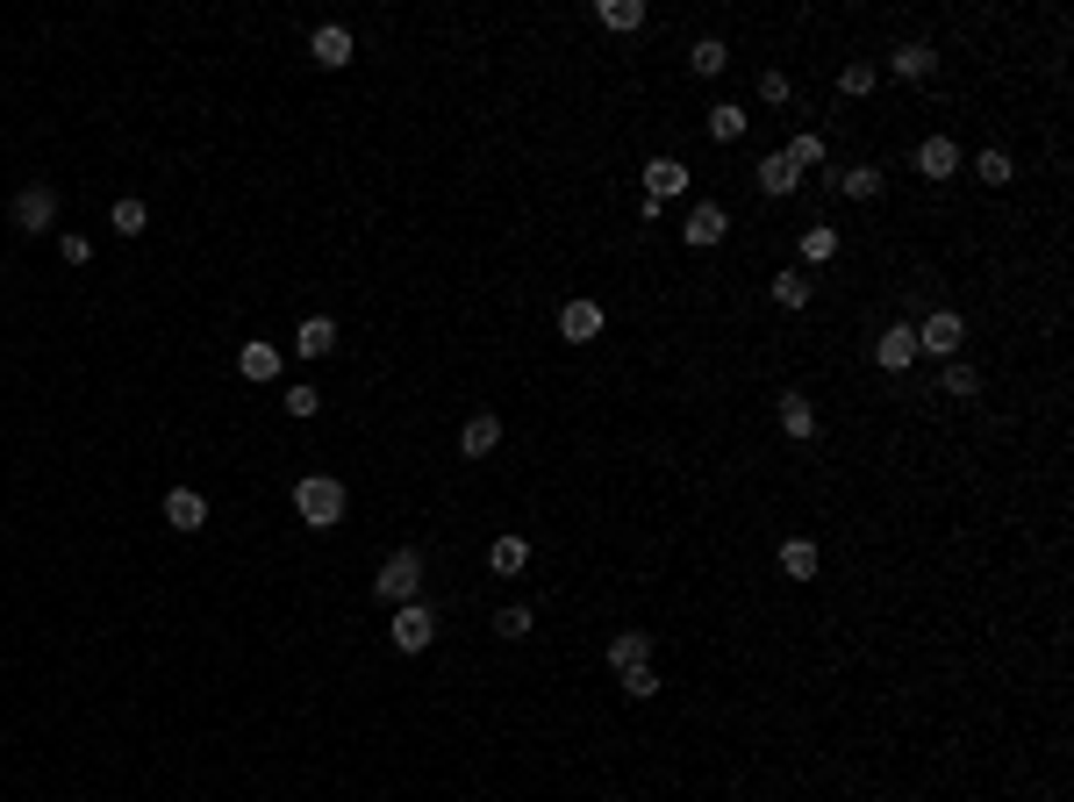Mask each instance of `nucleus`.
Instances as JSON below:
<instances>
[{
	"label": "nucleus",
	"mask_w": 1074,
	"mask_h": 802,
	"mask_svg": "<svg viewBox=\"0 0 1074 802\" xmlns=\"http://www.w3.org/2000/svg\"><path fill=\"white\" fill-rule=\"evenodd\" d=\"M294 517L309 523V531H330V523H344V480H330V473L294 480Z\"/></svg>",
	"instance_id": "f257e3e1"
},
{
	"label": "nucleus",
	"mask_w": 1074,
	"mask_h": 802,
	"mask_svg": "<svg viewBox=\"0 0 1074 802\" xmlns=\"http://www.w3.org/2000/svg\"><path fill=\"white\" fill-rule=\"evenodd\" d=\"M373 595L387 602V610H402V602H423V552H387L380 573H373Z\"/></svg>",
	"instance_id": "f03ea898"
},
{
	"label": "nucleus",
	"mask_w": 1074,
	"mask_h": 802,
	"mask_svg": "<svg viewBox=\"0 0 1074 802\" xmlns=\"http://www.w3.org/2000/svg\"><path fill=\"white\" fill-rule=\"evenodd\" d=\"M967 344V315L960 309H931L925 323H917V358H960Z\"/></svg>",
	"instance_id": "7ed1b4c3"
},
{
	"label": "nucleus",
	"mask_w": 1074,
	"mask_h": 802,
	"mask_svg": "<svg viewBox=\"0 0 1074 802\" xmlns=\"http://www.w3.org/2000/svg\"><path fill=\"white\" fill-rule=\"evenodd\" d=\"M387 638H395V653H430V638H437V610H423V602H402L395 610V624H387Z\"/></svg>",
	"instance_id": "20e7f679"
},
{
	"label": "nucleus",
	"mask_w": 1074,
	"mask_h": 802,
	"mask_svg": "<svg viewBox=\"0 0 1074 802\" xmlns=\"http://www.w3.org/2000/svg\"><path fill=\"white\" fill-rule=\"evenodd\" d=\"M51 222H58V194L43 187V179H29V187L14 194V230H22V237H43Z\"/></svg>",
	"instance_id": "39448f33"
},
{
	"label": "nucleus",
	"mask_w": 1074,
	"mask_h": 802,
	"mask_svg": "<svg viewBox=\"0 0 1074 802\" xmlns=\"http://www.w3.org/2000/svg\"><path fill=\"white\" fill-rule=\"evenodd\" d=\"M774 423H781V437L810 445V437H816V402L803 395V387H781V395H774Z\"/></svg>",
	"instance_id": "423d86ee"
},
{
	"label": "nucleus",
	"mask_w": 1074,
	"mask_h": 802,
	"mask_svg": "<svg viewBox=\"0 0 1074 802\" xmlns=\"http://www.w3.org/2000/svg\"><path fill=\"white\" fill-rule=\"evenodd\" d=\"M680 237H688V251H717L723 237H731V216H723L717 201H695L688 222H680Z\"/></svg>",
	"instance_id": "0eeeda50"
},
{
	"label": "nucleus",
	"mask_w": 1074,
	"mask_h": 802,
	"mask_svg": "<svg viewBox=\"0 0 1074 802\" xmlns=\"http://www.w3.org/2000/svg\"><path fill=\"white\" fill-rule=\"evenodd\" d=\"M638 179H645V194H653V201H674V194H688V158L659 150V158L638 165Z\"/></svg>",
	"instance_id": "6e6552de"
},
{
	"label": "nucleus",
	"mask_w": 1074,
	"mask_h": 802,
	"mask_svg": "<svg viewBox=\"0 0 1074 802\" xmlns=\"http://www.w3.org/2000/svg\"><path fill=\"white\" fill-rule=\"evenodd\" d=\"M874 366H882V373H910L917 366V323H888L882 337H874Z\"/></svg>",
	"instance_id": "1a4fd4ad"
},
{
	"label": "nucleus",
	"mask_w": 1074,
	"mask_h": 802,
	"mask_svg": "<svg viewBox=\"0 0 1074 802\" xmlns=\"http://www.w3.org/2000/svg\"><path fill=\"white\" fill-rule=\"evenodd\" d=\"M309 58H315V65H323V72H344V65H352V58H358L352 29H344V22H323V29H315V37H309Z\"/></svg>",
	"instance_id": "9d476101"
},
{
	"label": "nucleus",
	"mask_w": 1074,
	"mask_h": 802,
	"mask_svg": "<svg viewBox=\"0 0 1074 802\" xmlns=\"http://www.w3.org/2000/svg\"><path fill=\"white\" fill-rule=\"evenodd\" d=\"M917 173H925L931 187H946V179L960 173V144H952V136H925V144H917Z\"/></svg>",
	"instance_id": "9b49d317"
},
{
	"label": "nucleus",
	"mask_w": 1074,
	"mask_h": 802,
	"mask_svg": "<svg viewBox=\"0 0 1074 802\" xmlns=\"http://www.w3.org/2000/svg\"><path fill=\"white\" fill-rule=\"evenodd\" d=\"M602 323H609V315H602L595 301H566V309H559V337H566V344H595Z\"/></svg>",
	"instance_id": "f8f14e48"
},
{
	"label": "nucleus",
	"mask_w": 1074,
	"mask_h": 802,
	"mask_svg": "<svg viewBox=\"0 0 1074 802\" xmlns=\"http://www.w3.org/2000/svg\"><path fill=\"white\" fill-rule=\"evenodd\" d=\"M752 179H760V194H767V201H789V194H803V173H795V165L781 158V150H767V158H760V173H752Z\"/></svg>",
	"instance_id": "ddd939ff"
},
{
	"label": "nucleus",
	"mask_w": 1074,
	"mask_h": 802,
	"mask_svg": "<svg viewBox=\"0 0 1074 802\" xmlns=\"http://www.w3.org/2000/svg\"><path fill=\"white\" fill-rule=\"evenodd\" d=\"M767 294H774V309H789V315H803V309H810V294H816V287L803 280V265H781V272H774V280H767Z\"/></svg>",
	"instance_id": "4468645a"
},
{
	"label": "nucleus",
	"mask_w": 1074,
	"mask_h": 802,
	"mask_svg": "<svg viewBox=\"0 0 1074 802\" xmlns=\"http://www.w3.org/2000/svg\"><path fill=\"white\" fill-rule=\"evenodd\" d=\"M609 667H616V674L653 667V631H616V638H609Z\"/></svg>",
	"instance_id": "2eb2a0df"
},
{
	"label": "nucleus",
	"mask_w": 1074,
	"mask_h": 802,
	"mask_svg": "<svg viewBox=\"0 0 1074 802\" xmlns=\"http://www.w3.org/2000/svg\"><path fill=\"white\" fill-rule=\"evenodd\" d=\"M494 445H502V416H488V408H480V416H466V430H459V451H466V459H488Z\"/></svg>",
	"instance_id": "dca6fc26"
},
{
	"label": "nucleus",
	"mask_w": 1074,
	"mask_h": 802,
	"mask_svg": "<svg viewBox=\"0 0 1074 802\" xmlns=\"http://www.w3.org/2000/svg\"><path fill=\"white\" fill-rule=\"evenodd\" d=\"M165 523H173L179 538H187V531H201V523H208V502H201L194 488H173V494H165Z\"/></svg>",
	"instance_id": "f3484780"
},
{
	"label": "nucleus",
	"mask_w": 1074,
	"mask_h": 802,
	"mask_svg": "<svg viewBox=\"0 0 1074 802\" xmlns=\"http://www.w3.org/2000/svg\"><path fill=\"white\" fill-rule=\"evenodd\" d=\"M237 373H244V381H280V344H265V337H251L244 352H237Z\"/></svg>",
	"instance_id": "a211bd4d"
},
{
	"label": "nucleus",
	"mask_w": 1074,
	"mask_h": 802,
	"mask_svg": "<svg viewBox=\"0 0 1074 802\" xmlns=\"http://www.w3.org/2000/svg\"><path fill=\"white\" fill-rule=\"evenodd\" d=\"M795 251H803V265H831L838 259V230H831V222H803V230H795Z\"/></svg>",
	"instance_id": "6ab92c4d"
},
{
	"label": "nucleus",
	"mask_w": 1074,
	"mask_h": 802,
	"mask_svg": "<svg viewBox=\"0 0 1074 802\" xmlns=\"http://www.w3.org/2000/svg\"><path fill=\"white\" fill-rule=\"evenodd\" d=\"M931 65H939L931 43H896V51H888V72H896V80H931Z\"/></svg>",
	"instance_id": "aec40b11"
},
{
	"label": "nucleus",
	"mask_w": 1074,
	"mask_h": 802,
	"mask_svg": "<svg viewBox=\"0 0 1074 802\" xmlns=\"http://www.w3.org/2000/svg\"><path fill=\"white\" fill-rule=\"evenodd\" d=\"M523 566H531V544H523L517 531H509V538H494L488 544V573H502V581H517V573Z\"/></svg>",
	"instance_id": "412c9836"
},
{
	"label": "nucleus",
	"mask_w": 1074,
	"mask_h": 802,
	"mask_svg": "<svg viewBox=\"0 0 1074 802\" xmlns=\"http://www.w3.org/2000/svg\"><path fill=\"white\" fill-rule=\"evenodd\" d=\"M831 187H838L845 201H874V194H882V165H867V158H859V165H845V173L831 179Z\"/></svg>",
	"instance_id": "4be33fe9"
},
{
	"label": "nucleus",
	"mask_w": 1074,
	"mask_h": 802,
	"mask_svg": "<svg viewBox=\"0 0 1074 802\" xmlns=\"http://www.w3.org/2000/svg\"><path fill=\"white\" fill-rule=\"evenodd\" d=\"M774 559H781V573H789V581H803V587L816 581V544L810 538H781Z\"/></svg>",
	"instance_id": "5701e85b"
},
{
	"label": "nucleus",
	"mask_w": 1074,
	"mask_h": 802,
	"mask_svg": "<svg viewBox=\"0 0 1074 802\" xmlns=\"http://www.w3.org/2000/svg\"><path fill=\"white\" fill-rule=\"evenodd\" d=\"M595 22H602V29H616V37H638V29H645V0H602Z\"/></svg>",
	"instance_id": "b1692460"
},
{
	"label": "nucleus",
	"mask_w": 1074,
	"mask_h": 802,
	"mask_svg": "<svg viewBox=\"0 0 1074 802\" xmlns=\"http://www.w3.org/2000/svg\"><path fill=\"white\" fill-rule=\"evenodd\" d=\"M294 352L301 358H330V352H337V323H330V315H309L301 337H294Z\"/></svg>",
	"instance_id": "393cba45"
},
{
	"label": "nucleus",
	"mask_w": 1074,
	"mask_h": 802,
	"mask_svg": "<svg viewBox=\"0 0 1074 802\" xmlns=\"http://www.w3.org/2000/svg\"><path fill=\"white\" fill-rule=\"evenodd\" d=\"M745 123H752V115L738 108V101H717V108H709V144H738Z\"/></svg>",
	"instance_id": "a878e982"
},
{
	"label": "nucleus",
	"mask_w": 1074,
	"mask_h": 802,
	"mask_svg": "<svg viewBox=\"0 0 1074 802\" xmlns=\"http://www.w3.org/2000/svg\"><path fill=\"white\" fill-rule=\"evenodd\" d=\"M723 65H731V51H723V37H702V43H688V72H695V80H717Z\"/></svg>",
	"instance_id": "bb28decb"
},
{
	"label": "nucleus",
	"mask_w": 1074,
	"mask_h": 802,
	"mask_svg": "<svg viewBox=\"0 0 1074 802\" xmlns=\"http://www.w3.org/2000/svg\"><path fill=\"white\" fill-rule=\"evenodd\" d=\"M781 158H789L795 173H816V165H824V136H816V129H795L789 144H781Z\"/></svg>",
	"instance_id": "cd10ccee"
},
{
	"label": "nucleus",
	"mask_w": 1074,
	"mask_h": 802,
	"mask_svg": "<svg viewBox=\"0 0 1074 802\" xmlns=\"http://www.w3.org/2000/svg\"><path fill=\"white\" fill-rule=\"evenodd\" d=\"M874 86H882V65H867V58H853V65L838 72V94H845V101H867Z\"/></svg>",
	"instance_id": "c85d7f7f"
},
{
	"label": "nucleus",
	"mask_w": 1074,
	"mask_h": 802,
	"mask_svg": "<svg viewBox=\"0 0 1074 802\" xmlns=\"http://www.w3.org/2000/svg\"><path fill=\"white\" fill-rule=\"evenodd\" d=\"M974 179H981V187H1010V179H1018V165H1010V150H981V158H974Z\"/></svg>",
	"instance_id": "c756f323"
},
{
	"label": "nucleus",
	"mask_w": 1074,
	"mask_h": 802,
	"mask_svg": "<svg viewBox=\"0 0 1074 802\" xmlns=\"http://www.w3.org/2000/svg\"><path fill=\"white\" fill-rule=\"evenodd\" d=\"M939 387H946L952 402H974V395H981V373L967 366V358H946V381H939Z\"/></svg>",
	"instance_id": "7c9ffc66"
},
{
	"label": "nucleus",
	"mask_w": 1074,
	"mask_h": 802,
	"mask_svg": "<svg viewBox=\"0 0 1074 802\" xmlns=\"http://www.w3.org/2000/svg\"><path fill=\"white\" fill-rule=\"evenodd\" d=\"M108 222H115V237H144V222H150V208L136 201V194H123V201L108 208Z\"/></svg>",
	"instance_id": "2f4dec72"
},
{
	"label": "nucleus",
	"mask_w": 1074,
	"mask_h": 802,
	"mask_svg": "<svg viewBox=\"0 0 1074 802\" xmlns=\"http://www.w3.org/2000/svg\"><path fill=\"white\" fill-rule=\"evenodd\" d=\"M616 680H624L630 702H653V695H659V674H653V667H630V674H616Z\"/></svg>",
	"instance_id": "473e14b6"
},
{
	"label": "nucleus",
	"mask_w": 1074,
	"mask_h": 802,
	"mask_svg": "<svg viewBox=\"0 0 1074 802\" xmlns=\"http://www.w3.org/2000/svg\"><path fill=\"white\" fill-rule=\"evenodd\" d=\"M58 259H65V265H86V259H94V244H86L80 230H58Z\"/></svg>",
	"instance_id": "72a5a7b5"
},
{
	"label": "nucleus",
	"mask_w": 1074,
	"mask_h": 802,
	"mask_svg": "<svg viewBox=\"0 0 1074 802\" xmlns=\"http://www.w3.org/2000/svg\"><path fill=\"white\" fill-rule=\"evenodd\" d=\"M315 408H323V395H315V387H286V416H294V423H309Z\"/></svg>",
	"instance_id": "f704fd0d"
},
{
	"label": "nucleus",
	"mask_w": 1074,
	"mask_h": 802,
	"mask_svg": "<svg viewBox=\"0 0 1074 802\" xmlns=\"http://www.w3.org/2000/svg\"><path fill=\"white\" fill-rule=\"evenodd\" d=\"M789 94H795V86H789V72H760V101H767V108H781Z\"/></svg>",
	"instance_id": "c9c22d12"
},
{
	"label": "nucleus",
	"mask_w": 1074,
	"mask_h": 802,
	"mask_svg": "<svg viewBox=\"0 0 1074 802\" xmlns=\"http://www.w3.org/2000/svg\"><path fill=\"white\" fill-rule=\"evenodd\" d=\"M494 631H502V638H531V610H523V602H517V610H502V616H494Z\"/></svg>",
	"instance_id": "e433bc0d"
},
{
	"label": "nucleus",
	"mask_w": 1074,
	"mask_h": 802,
	"mask_svg": "<svg viewBox=\"0 0 1074 802\" xmlns=\"http://www.w3.org/2000/svg\"><path fill=\"white\" fill-rule=\"evenodd\" d=\"M602 802H624V795H602Z\"/></svg>",
	"instance_id": "4c0bfd02"
}]
</instances>
